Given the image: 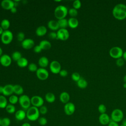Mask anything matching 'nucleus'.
I'll return each instance as SVG.
<instances>
[{
	"label": "nucleus",
	"mask_w": 126,
	"mask_h": 126,
	"mask_svg": "<svg viewBox=\"0 0 126 126\" xmlns=\"http://www.w3.org/2000/svg\"><path fill=\"white\" fill-rule=\"evenodd\" d=\"M48 27L52 31H56L60 29L58 21H55L53 20H50L47 24Z\"/></svg>",
	"instance_id": "obj_20"
},
{
	"label": "nucleus",
	"mask_w": 126,
	"mask_h": 126,
	"mask_svg": "<svg viewBox=\"0 0 126 126\" xmlns=\"http://www.w3.org/2000/svg\"><path fill=\"white\" fill-rule=\"evenodd\" d=\"M58 22L60 29H66V28L68 26V20L65 18L58 20Z\"/></svg>",
	"instance_id": "obj_29"
},
{
	"label": "nucleus",
	"mask_w": 126,
	"mask_h": 126,
	"mask_svg": "<svg viewBox=\"0 0 126 126\" xmlns=\"http://www.w3.org/2000/svg\"><path fill=\"white\" fill-rule=\"evenodd\" d=\"M119 126H124V125H123L122 124H121L120 125H119Z\"/></svg>",
	"instance_id": "obj_59"
},
{
	"label": "nucleus",
	"mask_w": 126,
	"mask_h": 126,
	"mask_svg": "<svg viewBox=\"0 0 126 126\" xmlns=\"http://www.w3.org/2000/svg\"><path fill=\"white\" fill-rule=\"evenodd\" d=\"M60 101L64 104L68 103L70 99L69 94L65 92H62L60 95Z\"/></svg>",
	"instance_id": "obj_19"
},
{
	"label": "nucleus",
	"mask_w": 126,
	"mask_h": 126,
	"mask_svg": "<svg viewBox=\"0 0 126 126\" xmlns=\"http://www.w3.org/2000/svg\"><path fill=\"white\" fill-rule=\"evenodd\" d=\"M7 105V100L5 96L0 95V108H5Z\"/></svg>",
	"instance_id": "obj_30"
},
{
	"label": "nucleus",
	"mask_w": 126,
	"mask_h": 126,
	"mask_svg": "<svg viewBox=\"0 0 126 126\" xmlns=\"http://www.w3.org/2000/svg\"><path fill=\"white\" fill-rule=\"evenodd\" d=\"M107 126H119V125L118 123H116L115 122H114L112 120L110 122V123L108 124Z\"/></svg>",
	"instance_id": "obj_48"
},
{
	"label": "nucleus",
	"mask_w": 126,
	"mask_h": 126,
	"mask_svg": "<svg viewBox=\"0 0 126 126\" xmlns=\"http://www.w3.org/2000/svg\"><path fill=\"white\" fill-rule=\"evenodd\" d=\"M37 121H38L39 124L42 126H44L46 125L48 123L47 119L44 117H39L38 118V119L37 120Z\"/></svg>",
	"instance_id": "obj_37"
},
{
	"label": "nucleus",
	"mask_w": 126,
	"mask_h": 126,
	"mask_svg": "<svg viewBox=\"0 0 126 126\" xmlns=\"http://www.w3.org/2000/svg\"><path fill=\"white\" fill-rule=\"evenodd\" d=\"M13 33L9 30L4 31L1 35V41L4 44H9L13 39Z\"/></svg>",
	"instance_id": "obj_7"
},
{
	"label": "nucleus",
	"mask_w": 126,
	"mask_h": 126,
	"mask_svg": "<svg viewBox=\"0 0 126 126\" xmlns=\"http://www.w3.org/2000/svg\"><path fill=\"white\" fill-rule=\"evenodd\" d=\"M21 107L25 110H28L31 104V98L26 94H22L19 97L18 101Z\"/></svg>",
	"instance_id": "obj_5"
},
{
	"label": "nucleus",
	"mask_w": 126,
	"mask_h": 126,
	"mask_svg": "<svg viewBox=\"0 0 126 126\" xmlns=\"http://www.w3.org/2000/svg\"><path fill=\"white\" fill-rule=\"evenodd\" d=\"M39 111L40 114L45 115V114H46L47 113L48 109H47V107L46 106L43 105V106H41L40 107H39Z\"/></svg>",
	"instance_id": "obj_43"
},
{
	"label": "nucleus",
	"mask_w": 126,
	"mask_h": 126,
	"mask_svg": "<svg viewBox=\"0 0 126 126\" xmlns=\"http://www.w3.org/2000/svg\"><path fill=\"white\" fill-rule=\"evenodd\" d=\"M17 8H16V7H13V8H12L11 9H10V11H11V12L12 13H15L16 12H17Z\"/></svg>",
	"instance_id": "obj_49"
},
{
	"label": "nucleus",
	"mask_w": 126,
	"mask_h": 126,
	"mask_svg": "<svg viewBox=\"0 0 126 126\" xmlns=\"http://www.w3.org/2000/svg\"><path fill=\"white\" fill-rule=\"evenodd\" d=\"M41 50H42V49L41 48V47H40V46L39 45L35 46L33 48V51L36 53H39L41 52Z\"/></svg>",
	"instance_id": "obj_47"
},
{
	"label": "nucleus",
	"mask_w": 126,
	"mask_h": 126,
	"mask_svg": "<svg viewBox=\"0 0 126 126\" xmlns=\"http://www.w3.org/2000/svg\"><path fill=\"white\" fill-rule=\"evenodd\" d=\"M3 91V87L0 86V94H2Z\"/></svg>",
	"instance_id": "obj_53"
},
{
	"label": "nucleus",
	"mask_w": 126,
	"mask_h": 126,
	"mask_svg": "<svg viewBox=\"0 0 126 126\" xmlns=\"http://www.w3.org/2000/svg\"><path fill=\"white\" fill-rule=\"evenodd\" d=\"M17 65L20 67H25L28 65V60L24 57H22L17 62Z\"/></svg>",
	"instance_id": "obj_28"
},
{
	"label": "nucleus",
	"mask_w": 126,
	"mask_h": 126,
	"mask_svg": "<svg viewBox=\"0 0 126 126\" xmlns=\"http://www.w3.org/2000/svg\"><path fill=\"white\" fill-rule=\"evenodd\" d=\"M68 13L69 15L72 18H75V17L77 16V15H78L77 10L74 8H70L68 11Z\"/></svg>",
	"instance_id": "obj_36"
},
{
	"label": "nucleus",
	"mask_w": 126,
	"mask_h": 126,
	"mask_svg": "<svg viewBox=\"0 0 126 126\" xmlns=\"http://www.w3.org/2000/svg\"><path fill=\"white\" fill-rule=\"evenodd\" d=\"M59 74H60V76H61L62 77H66L68 74V72L66 70L62 69L60 71Z\"/></svg>",
	"instance_id": "obj_46"
},
{
	"label": "nucleus",
	"mask_w": 126,
	"mask_h": 126,
	"mask_svg": "<svg viewBox=\"0 0 126 126\" xmlns=\"http://www.w3.org/2000/svg\"><path fill=\"white\" fill-rule=\"evenodd\" d=\"M110 118L111 120L118 123L124 119V113L121 109L116 108L112 111Z\"/></svg>",
	"instance_id": "obj_4"
},
{
	"label": "nucleus",
	"mask_w": 126,
	"mask_h": 126,
	"mask_svg": "<svg viewBox=\"0 0 126 126\" xmlns=\"http://www.w3.org/2000/svg\"><path fill=\"white\" fill-rule=\"evenodd\" d=\"M123 87H124V88H125V89H126V83H124V84H123Z\"/></svg>",
	"instance_id": "obj_57"
},
{
	"label": "nucleus",
	"mask_w": 126,
	"mask_h": 126,
	"mask_svg": "<svg viewBox=\"0 0 126 126\" xmlns=\"http://www.w3.org/2000/svg\"><path fill=\"white\" fill-rule=\"evenodd\" d=\"M15 117L18 121L23 120L26 117V112L22 109L17 111L15 113Z\"/></svg>",
	"instance_id": "obj_18"
},
{
	"label": "nucleus",
	"mask_w": 126,
	"mask_h": 126,
	"mask_svg": "<svg viewBox=\"0 0 126 126\" xmlns=\"http://www.w3.org/2000/svg\"><path fill=\"white\" fill-rule=\"evenodd\" d=\"M77 85L79 88L83 89L87 88L88 86V82L84 78L81 77L79 81L77 82Z\"/></svg>",
	"instance_id": "obj_25"
},
{
	"label": "nucleus",
	"mask_w": 126,
	"mask_h": 126,
	"mask_svg": "<svg viewBox=\"0 0 126 126\" xmlns=\"http://www.w3.org/2000/svg\"><path fill=\"white\" fill-rule=\"evenodd\" d=\"M98 111L100 113V114H103L106 113L107 108L106 106L103 104H100L98 106Z\"/></svg>",
	"instance_id": "obj_38"
},
{
	"label": "nucleus",
	"mask_w": 126,
	"mask_h": 126,
	"mask_svg": "<svg viewBox=\"0 0 126 126\" xmlns=\"http://www.w3.org/2000/svg\"><path fill=\"white\" fill-rule=\"evenodd\" d=\"M13 93V85L11 84H7L3 86L2 94L4 96H10L12 95Z\"/></svg>",
	"instance_id": "obj_17"
},
{
	"label": "nucleus",
	"mask_w": 126,
	"mask_h": 126,
	"mask_svg": "<svg viewBox=\"0 0 126 126\" xmlns=\"http://www.w3.org/2000/svg\"><path fill=\"white\" fill-rule=\"evenodd\" d=\"M57 39L61 40H66L69 36V33L66 29H60L57 32Z\"/></svg>",
	"instance_id": "obj_10"
},
{
	"label": "nucleus",
	"mask_w": 126,
	"mask_h": 126,
	"mask_svg": "<svg viewBox=\"0 0 126 126\" xmlns=\"http://www.w3.org/2000/svg\"><path fill=\"white\" fill-rule=\"evenodd\" d=\"M81 6V2L79 0H75L73 2V8L78 9Z\"/></svg>",
	"instance_id": "obj_41"
},
{
	"label": "nucleus",
	"mask_w": 126,
	"mask_h": 126,
	"mask_svg": "<svg viewBox=\"0 0 126 126\" xmlns=\"http://www.w3.org/2000/svg\"><path fill=\"white\" fill-rule=\"evenodd\" d=\"M50 71L54 74L59 73L61 69V65L60 63L57 61H53L50 63Z\"/></svg>",
	"instance_id": "obj_12"
},
{
	"label": "nucleus",
	"mask_w": 126,
	"mask_h": 126,
	"mask_svg": "<svg viewBox=\"0 0 126 126\" xmlns=\"http://www.w3.org/2000/svg\"><path fill=\"white\" fill-rule=\"evenodd\" d=\"M121 124H122V125H124V126H126V119H123V120H122Z\"/></svg>",
	"instance_id": "obj_52"
},
{
	"label": "nucleus",
	"mask_w": 126,
	"mask_h": 126,
	"mask_svg": "<svg viewBox=\"0 0 126 126\" xmlns=\"http://www.w3.org/2000/svg\"><path fill=\"white\" fill-rule=\"evenodd\" d=\"M10 25V21L6 19H4L2 20L0 23V27L3 29V30H7V29L9 28Z\"/></svg>",
	"instance_id": "obj_31"
},
{
	"label": "nucleus",
	"mask_w": 126,
	"mask_h": 126,
	"mask_svg": "<svg viewBox=\"0 0 126 126\" xmlns=\"http://www.w3.org/2000/svg\"><path fill=\"white\" fill-rule=\"evenodd\" d=\"M21 58H22L21 53L19 51H15L12 54V59L15 61L17 62Z\"/></svg>",
	"instance_id": "obj_33"
},
{
	"label": "nucleus",
	"mask_w": 126,
	"mask_h": 126,
	"mask_svg": "<svg viewBox=\"0 0 126 126\" xmlns=\"http://www.w3.org/2000/svg\"><path fill=\"white\" fill-rule=\"evenodd\" d=\"M21 126H31L29 123L26 122V123H24L23 124H22V125Z\"/></svg>",
	"instance_id": "obj_51"
},
{
	"label": "nucleus",
	"mask_w": 126,
	"mask_h": 126,
	"mask_svg": "<svg viewBox=\"0 0 126 126\" xmlns=\"http://www.w3.org/2000/svg\"><path fill=\"white\" fill-rule=\"evenodd\" d=\"M123 81L125 83H126V74L125 75V76L123 77Z\"/></svg>",
	"instance_id": "obj_55"
},
{
	"label": "nucleus",
	"mask_w": 126,
	"mask_h": 126,
	"mask_svg": "<svg viewBox=\"0 0 126 126\" xmlns=\"http://www.w3.org/2000/svg\"><path fill=\"white\" fill-rule=\"evenodd\" d=\"M28 69L31 72H36L38 68H37V65L35 63H32L29 64Z\"/></svg>",
	"instance_id": "obj_39"
},
{
	"label": "nucleus",
	"mask_w": 126,
	"mask_h": 126,
	"mask_svg": "<svg viewBox=\"0 0 126 126\" xmlns=\"http://www.w3.org/2000/svg\"><path fill=\"white\" fill-rule=\"evenodd\" d=\"M98 121L101 125L106 126L111 121V118L107 113L100 114L98 117Z\"/></svg>",
	"instance_id": "obj_13"
},
{
	"label": "nucleus",
	"mask_w": 126,
	"mask_h": 126,
	"mask_svg": "<svg viewBox=\"0 0 126 126\" xmlns=\"http://www.w3.org/2000/svg\"><path fill=\"white\" fill-rule=\"evenodd\" d=\"M113 17L118 20H123L126 18V5L124 3L116 4L112 10Z\"/></svg>",
	"instance_id": "obj_1"
},
{
	"label": "nucleus",
	"mask_w": 126,
	"mask_h": 126,
	"mask_svg": "<svg viewBox=\"0 0 126 126\" xmlns=\"http://www.w3.org/2000/svg\"><path fill=\"white\" fill-rule=\"evenodd\" d=\"M2 8L6 10H10L14 7V2L12 0H3L1 2Z\"/></svg>",
	"instance_id": "obj_16"
},
{
	"label": "nucleus",
	"mask_w": 126,
	"mask_h": 126,
	"mask_svg": "<svg viewBox=\"0 0 126 126\" xmlns=\"http://www.w3.org/2000/svg\"><path fill=\"white\" fill-rule=\"evenodd\" d=\"M125 63V61L123 58H121L116 60V64L118 67H122Z\"/></svg>",
	"instance_id": "obj_42"
},
{
	"label": "nucleus",
	"mask_w": 126,
	"mask_h": 126,
	"mask_svg": "<svg viewBox=\"0 0 126 126\" xmlns=\"http://www.w3.org/2000/svg\"><path fill=\"white\" fill-rule=\"evenodd\" d=\"M19 101V98L16 95H11L9 98V101L10 104L14 105Z\"/></svg>",
	"instance_id": "obj_34"
},
{
	"label": "nucleus",
	"mask_w": 126,
	"mask_h": 126,
	"mask_svg": "<svg viewBox=\"0 0 126 126\" xmlns=\"http://www.w3.org/2000/svg\"><path fill=\"white\" fill-rule=\"evenodd\" d=\"M122 58H123V59L125 61H126V51L124 52Z\"/></svg>",
	"instance_id": "obj_50"
},
{
	"label": "nucleus",
	"mask_w": 126,
	"mask_h": 126,
	"mask_svg": "<svg viewBox=\"0 0 126 126\" xmlns=\"http://www.w3.org/2000/svg\"><path fill=\"white\" fill-rule=\"evenodd\" d=\"M45 100L49 103H53L55 101L56 97L55 94L52 93H48L45 96Z\"/></svg>",
	"instance_id": "obj_27"
},
{
	"label": "nucleus",
	"mask_w": 126,
	"mask_h": 126,
	"mask_svg": "<svg viewBox=\"0 0 126 126\" xmlns=\"http://www.w3.org/2000/svg\"><path fill=\"white\" fill-rule=\"evenodd\" d=\"M31 104H32L33 106L37 108L43 106L44 104L43 99L42 97L38 95H34L32 96L31 98Z\"/></svg>",
	"instance_id": "obj_9"
},
{
	"label": "nucleus",
	"mask_w": 126,
	"mask_h": 126,
	"mask_svg": "<svg viewBox=\"0 0 126 126\" xmlns=\"http://www.w3.org/2000/svg\"><path fill=\"white\" fill-rule=\"evenodd\" d=\"M11 62L12 59L8 55L4 54L0 57V63L3 66L7 67L9 66L11 63Z\"/></svg>",
	"instance_id": "obj_14"
},
{
	"label": "nucleus",
	"mask_w": 126,
	"mask_h": 126,
	"mask_svg": "<svg viewBox=\"0 0 126 126\" xmlns=\"http://www.w3.org/2000/svg\"><path fill=\"white\" fill-rule=\"evenodd\" d=\"M39 45L42 49V50H48L51 48V43L46 40H41Z\"/></svg>",
	"instance_id": "obj_24"
},
{
	"label": "nucleus",
	"mask_w": 126,
	"mask_h": 126,
	"mask_svg": "<svg viewBox=\"0 0 126 126\" xmlns=\"http://www.w3.org/2000/svg\"><path fill=\"white\" fill-rule=\"evenodd\" d=\"M13 92L17 95H22L24 93L23 87L19 85H15L13 86Z\"/></svg>",
	"instance_id": "obj_26"
},
{
	"label": "nucleus",
	"mask_w": 126,
	"mask_h": 126,
	"mask_svg": "<svg viewBox=\"0 0 126 126\" xmlns=\"http://www.w3.org/2000/svg\"></svg>",
	"instance_id": "obj_60"
},
{
	"label": "nucleus",
	"mask_w": 126,
	"mask_h": 126,
	"mask_svg": "<svg viewBox=\"0 0 126 126\" xmlns=\"http://www.w3.org/2000/svg\"><path fill=\"white\" fill-rule=\"evenodd\" d=\"M40 116L39 109L34 106H31L26 112V117L31 121H36Z\"/></svg>",
	"instance_id": "obj_2"
},
{
	"label": "nucleus",
	"mask_w": 126,
	"mask_h": 126,
	"mask_svg": "<svg viewBox=\"0 0 126 126\" xmlns=\"http://www.w3.org/2000/svg\"><path fill=\"white\" fill-rule=\"evenodd\" d=\"M71 79L75 82H77L81 78L80 75L78 72H74L71 74Z\"/></svg>",
	"instance_id": "obj_40"
},
{
	"label": "nucleus",
	"mask_w": 126,
	"mask_h": 126,
	"mask_svg": "<svg viewBox=\"0 0 126 126\" xmlns=\"http://www.w3.org/2000/svg\"><path fill=\"white\" fill-rule=\"evenodd\" d=\"M38 64L41 67L45 68L49 64V60L46 57H41L38 60Z\"/></svg>",
	"instance_id": "obj_23"
},
{
	"label": "nucleus",
	"mask_w": 126,
	"mask_h": 126,
	"mask_svg": "<svg viewBox=\"0 0 126 126\" xmlns=\"http://www.w3.org/2000/svg\"><path fill=\"white\" fill-rule=\"evenodd\" d=\"M48 36L50 38L52 39H57V32H50L48 34Z\"/></svg>",
	"instance_id": "obj_45"
},
{
	"label": "nucleus",
	"mask_w": 126,
	"mask_h": 126,
	"mask_svg": "<svg viewBox=\"0 0 126 126\" xmlns=\"http://www.w3.org/2000/svg\"><path fill=\"white\" fill-rule=\"evenodd\" d=\"M68 25L71 29H75L78 26L79 21L76 18L71 17L68 20Z\"/></svg>",
	"instance_id": "obj_21"
},
{
	"label": "nucleus",
	"mask_w": 126,
	"mask_h": 126,
	"mask_svg": "<svg viewBox=\"0 0 126 126\" xmlns=\"http://www.w3.org/2000/svg\"><path fill=\"white\" fill-rule=\"evenodd\" d=\"M10 123V119L8 117H4L2 118L0 126H9Z\"/></svg>",
	"instance_id": "obj_35"
},
{
	"label": "nucleus",
	"mask_w": 126,
	"mask_h": 126,
	"mask_svg": "<svg viewBox=\"0 0 126 126\" xmlns=\"http://www.w3.org/2000/svg\"><path fill=\"white\" fill-rule=\"evenodd\" d=\"M123 53L124 52L123 49L119 46H114L112 47L109 52L110 57L116 60L122 58Z\"/></svg>",
	"instance_id": "obj_6"
},
{
	"label": "nucleus",
	"mask_w": 126,
	"mask_h": 126,
	"mask_svg": "<svg viewBox=\"0 0 126 126\" xmlns=\"http://www.w3.org/2000/svg\"><path fill=\"white\" fill-rule=\"evenodd\" d=\"M75 111V106L72 102H68L64 106V112L66 115L71 116L74 114Z\"/></svg>",
	"instance_id": "obj_11"
},
{
	"label": "nucleus",
	"mask_w": 126,
	"mask_h": 126,
	"mask_svg": "<svg viewBox=\"0 0 126 126\" xmlns=\"http://www.w3.org/2000/svg\"><path fill=\"white\" fill-rule=\"evenodd\" d=\"M1 120H2V118H0V126L1 125Z\"/></svg>",
	"instance_id": "obj_58"
},
{
	"label": "nucleus",
	"mask_w": 126,
	"mask_h": 126,
	"mask_svg": "<svg viewBox=\"0 0 126 126\" xmlns=\"http://www.w3.org/2000/svg\"><path fill=\"white\" fill-rule=\"evenodd\" d=\"M17 38L19 41L22 42L25 39V34L23 32H19L17 35Z\"/></svg>",
	"instance_id": "obj_44"
},
{
	"label": "nucleus",
	"mask_w": 126,
	"mask_h": 126,
	"mask_svg": "<svg viewBox=\"0 0 126 126\" xmlns=\"http://www.w3.org/2000/svg\"><path fill=\"white\" fill-rule=\"evenodd\" d=\"M37 77L40 80H45L49 77V72L45 68H39L36 71Z\"/></svg>",
	"instance_id": "obj_8"
},
{
	"label": "nucleus",
	"mask_w": 126,
	"mask_h": 126,
	"mask_svg": "<svg viewBox=\"0 0 126 126\" xmlns=\"http://www.w3.org/2000/svg\"><path fill=\"white\" fill-rule=\"evenodd\" d=\"M3 32H4V31H3V29H2V28L0 26V35H1Z\"/></svg>",
	"instance_id": "obj_54"
},
{
	"label": "nucleus",
	"mask_w": 126,
	"mask_h": 126,
	"mask_svg": "<svg viewBox=\"0 0 126 126\" xmlns=\"http://www.w3.org/2000/svg\"><path fill=\"white\" fill-rule=\"evenodd\" d=\"M2 49L1 47H0V57L2 56Z\"/></svg>",
	"instance_id": "obj_56"
},
{
	"label": "nucleus",
	"mask_w": 126,
	"mask_h": 126,
	"mask_svg": "<svg viewBox=\"0 0 126 126\" xmlns=\"http://www.w3.org/2000/svg\"><path fill=\"white\" fill-rule=\"evenodd\" d=\"M47 29L44 26H39L36 30V34L38 36H44L47 32Z\"/></svg>",
	"instance_id": "obj_22"
},
{
	"label": "nucleus",
	"mask_w": 126,
	"mask_h": 126,
	"mask_svg": "<svg viewBox=\"0 0 126 126\" xmlns=\"http://www.w3.org/2000/svg\"><path fill=\"white\" fill-rule=\"evenodd\" d=\"M5 110L8 113L13 114L15 112L16 108L14 105L9 104H7V105L5 108Z\"/></svg>",
	"instance_id": "obj_32"
},
{
	"label": "nucleus",
	"mask_w": 126,
	"mask_h": 126,
	"mask_svg": "<svg viewBox=\"0 0 126 126\" xmlns=\"http://www.w3.org/2000/svg\"><path fill=\"white\" fill-rule=\"evenodd\" d=\"M34 45V41L31 38L25 39L21 43V45L24 49H30L33 47Z\"/></svg>",
	"instance_id": "obj_15"
},
{
	"label": "nucleus",
	"mask_w": 126,
	"mask_h": 126,
	"mask_svg": "<svg viewBox=\"0 0 126 126\" xmlns=\"http://www.w3.org/2000/svg\"><path fill=\"white\" fill-rule=\"evenodd\" d=\"M68 9L64 5H60L56 7L54 11L55 17L58 20L65 18L68 13Z\"/></svg>",
	"instance_id": "obj_3"
}]
</instances>
